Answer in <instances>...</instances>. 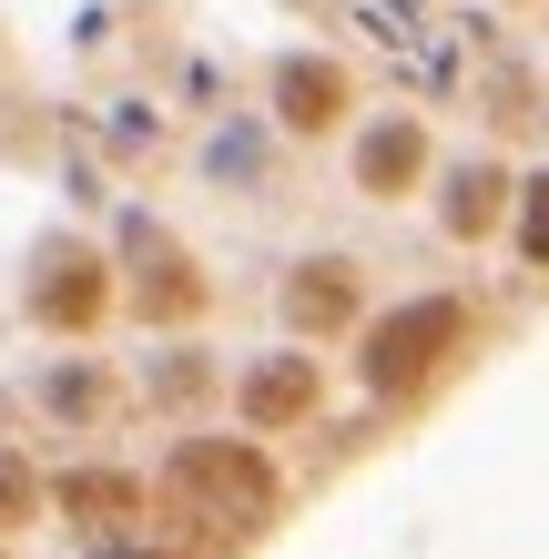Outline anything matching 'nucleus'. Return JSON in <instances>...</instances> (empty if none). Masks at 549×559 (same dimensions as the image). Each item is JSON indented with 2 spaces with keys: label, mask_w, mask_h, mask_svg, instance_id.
Listing matches in <instances>:
<instances>
[{
  "label": "nucleus",
  "mask_w": 549,
  "mask_h": 559,
  "mask_svg": "<svg viewBox=\"0 0 549 559\" xmlns=\"http://www.w3.org/2000/svg\"><path fill=\"white\" fill-rule=\"evenodd\" d=\"M41 397H51V407H61V417H103V407H112V397H122V386H112V377H103V367H61V377H51V386H41Z\"/></svg>",
  "instance_id": "13"
},
{
  "label": "nucleus",
  "mask_w": 549,
  "mask_h": 559,
  "mask_svg": "<svg viewBox=\"0 0 549 559\" xmlns=\"http://www.w3.org/2000/svg\"><path fill=\"white\" fill-rule=\"evenodd\" d=\"M143 499H153V488L133 478V468H103V457H92V468H61L51 478V509L61 519H82V530H133V519H143Z\"/></svg>",
  "instance_id": "10"
},
{
  "label": "nucleus",
  "mask_w": 549,
  "mask_h": 559,
  "mask_svg": "<svg viewBox=\"0 0 549 559\" xmlns=\"http://www.w3.org/2000/svg\"><path fill=\"white\" fill-rule=\"evenodd\" d=\"M41 509H51V478L31 468L21 448H0V539H11V530H31Z\"/></svg>",
  "instance_id": "11"
},
{
  "label": "nucleus",
  "mask_w": 549,
  "mask_h": 559,
  "mask_svg": "<svg viewBox=\"0 0 549 559\" xmlns=\"http://www.w3.org/2000/svg\"><path fill=\"white\" fill-rule=\"evenodd\" d=\"M204 386H214V367H204V346H193V356H174V367H164V397H204Z\"/></svg>",
  "instance_id": "14"
},
{
  "label": "nucleus",
  "mask_w": 549,
  "mask_h": 559,
  "mask_svg": "<svg viewBox=\"0 0 549 559\" xmlns=\"http://www.w3.org/2000/svg\"><path fill=\"white\" fill-rule=\"evenodd\" d=\"M346 103H357V72L346 61H326V51H285L275 61V122L285 133H336Z\"/></svg>",
  "instance_id": "8"
},
{
  "label": "nucleus",
  "mask_w": 549,
  "mask_h": 559,
  "mask_svg": "<svg viewBox=\"0 0 549 559\" xmlns=\"http://www.w3.org/2000/svg\"><path fill=\"white\" fill-rule=\"evenodd\" d=\"M122 295H133L143 325H193V316L214 306V285H204V265H193L183 245H143V265L122 275Z\"/></svg>",
  "instance_id": "9"
},
{
  "label": "nucleus",
  "mask_w": 549,
  "mask_h": 559,
  "mask_svg": "<svg viewBox=\"0 0 549 559\" xmlns=\"http://www.w3.org/2000/svg\"><path fill=\"white\" fill-rule=\"evenodd\" d=\"M326 417V367H315V346H265L254 367L235 377V427L244 438H296V427Z\"/></svg>",
  "instance_id": "5"
},
{
  "label": "nucleus",
  "mask_w": 549,
  "mask_h": 559,
  "mask_svg": "<svg viewBox=\"0 0 549 559\" xmlns=\"http://www.w3.org/2000/svg\"><path fill=\"white\" fill-rule=\"evenodd\" d=\"M164 499L183 519H204V530L224 539H254V530H275L285 519V468H275V448L265 438H244V427H204V438H174L164 448Z\"/></svg>",
  "instance_id": "2"
},
{
  "label": "nucleus",
  "mask_w": 549,
  "mask_h": 559,
  "mask_svg": "<svg viewBox=\"0 0 549 559\" xmlns=\"http://www.w3.org/2000/svg\"><path fill=\"white\" fill-rule=\"evenodd\" d=\"M103 559H164V549H103Z\"/></svg>",
  "instance_id": "15"
},
{
  "label": "nucleus",
  "mask_w": 549,
  "mask_h": 559,
  "mask_svg": "<svg viewBox=\"0 0 549 559\" xmlns=\"http://www.w3.org/2000/svg\"><path fill=\"white\" fill-rule=\"evenodd\" d=\"M346 183H357L367 204H407V193H428L438 183V133L417 112L357 122V143H346Z\"/></svg>",
  "instance_id": "6"
},
{
  "label": "nucleus",
  "mask_w": 549,
  "mask_h": 559,
  "mask_svg": "<svg viewBox=\"0 0 549 559\" xmlns=\"http://www.w3.org/2000/svg\"><path fill=\"white\" fill-rule=\"evenodd\" d=\"M509 214H520V174L499 153H468L438 174V235L447 245H489V235H509Z\"/></svg>",
  "instance_id": "7"
},
{
  "label": "nucleus",
  "mask_w": 549,
  "mask_h": 559,
  "mask_svg": "<svg viewBox=\"0 0 549 559\" xmlns=\"http://www.w3.org/2000/svg\"><path fill=\"white\" fill-rule=\"evenodd\" d=\"M275 316H285V336L296 346H336V336H357V325L377 316V295H367V265L357 254H296L275 285Z\"/></svg>",
  "instance_id": "3"
},
{
  "label": "nucleus",
  "mask_w": 549,
  "mask_h": 559,
  "mask_svg": "<svg viewBox=\"0 0 549 559\" xmlns=\"http://www.w3.org/2000/svg\"><path fill=\"white\" fill-rule=\"evenodd\" d=\"M509 245H520V265L549 275V163L539 174H520V214H509Z\"/></svg>",
  "instance_id": "12"
},
{
  "label": "nucleus",
  "mask_w": 549,
  "mask_h": 559,
  "mask_svg": "<svg viewBox=\"0 0 549 559\" xmlns=\"http://www.w3.org/2000/svg\"><path fill=\"white\" fill-rule=\"evenodd\" d=\"M21 306H31L41 336H103L112 306H122V265H112V254H92V245H51L41 265H31Z\"/></svg>",
  "instance_id": "4"
},
{
  "label": "nucleus",
  "mask_w": 549,
  "mask_h": 559,
  "mask_svg": "<svg viewBox=\"0 0 549 559\" xmlns=\"http://www.w3.org/2000/svg\"><path fill=\"white\" fill-rule=\"evenodd\" d=\"M468 346H478V306L458 285H417L397 295V306H377L357 325V386H367V407H428L447 377L468 367Z\"/></svg>",
  "instance_id": "1"
}]
</instances>
